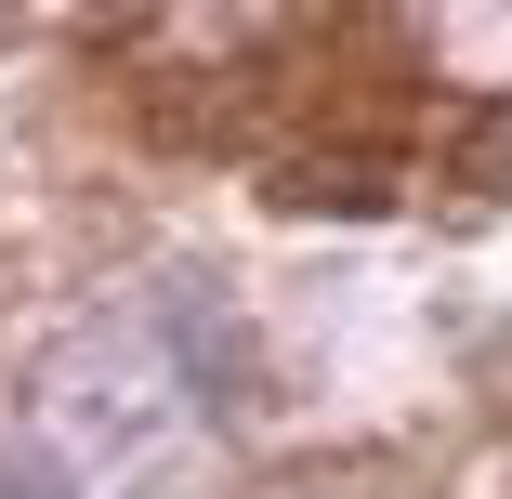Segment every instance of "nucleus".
<instances>
[{
    "instance_id": "nucleus-1",
    "label": "nucleus",
    "mask_w": 512,
    "mask_h": 499,
    "mask_svg": "<svg viewBox=\"0 0 512 499\" xmlns=\"http://www.w3.org/2000/svg\"><path fill=\"white\" fill-rule=\"evenodd\" d=\"M197 394L158 329H79L14 421V499H184Z\"/></svg>"
}]
</instances>
